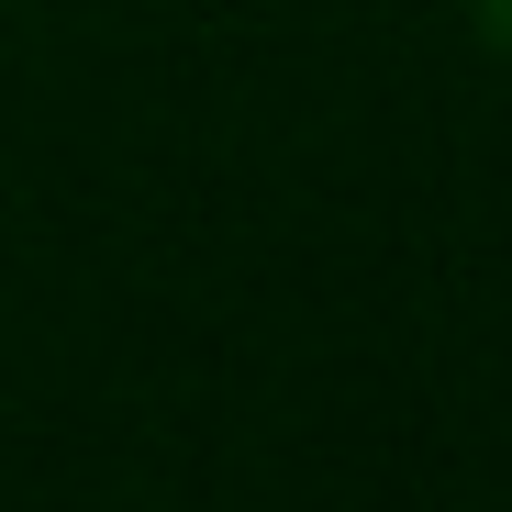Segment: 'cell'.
<instances>
[{"mask_svg": "<svg viewBox=\"0 0 512 512\" xmlns=\"http://www.w3.org/2000/svg\"><path fill=\"white\" fill-rule=\"evenodd\" d=\"M479 34H490V45L512 56V0H479Z\"/></svg>", "mask_w": 512, "mask_h": 512, "instance_id": "6da1fadb", "label": "cell"}]
</instances>
